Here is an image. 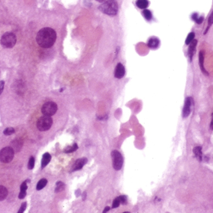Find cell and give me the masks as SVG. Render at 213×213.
<instances>
[{
  "label": "cell",
  "instance_id": "26",
  "mask_svg": "<svg viewBox=\"0 0 213 213\" xmlns=\"http://www.w3.org/2000/svg\"><path fill=\"white\" fill-rule=\"evenodd\" d=\"M34 163H35L34 158L33 157H31L29 158V162H28V169H29V170H32V169L34 167Z\"/></svg>",
  "mask_w": 213,
  "mask_h": 213
},
{
  "label": "cell",
  "instance_id": "12",
  "mask_svg": "<svg viewBox=\"0 0 213 213\" xmlns=\"http://www.w3.org/2000/svg\"><path fill=\"white\" fill-rule=\"evenodd\" d=\"M199 66L201 68V70L204 74L208 75V73H207V71L205 70L204 67V52L203 51H201L199 53Z\"/></svg>",
  "mask_w": 213,
  "mask_h": 213
},
{
  "label": "cell",
  "instance_id": "32",
  "mask_svg": "<svg viewBox=\"0 0 213 213\" xmlns=\"http://www.w3.org/2000/svg\"><path fill=\"white\" fill-rule=\"evenodd\" d=\"M4 82L3 81H0V95L2 93L4 89Z\"/></svg>",
  "mask_w": 213,
  "mask_h": 213
},
{
  "label": "cell",
  "instance_id": "33",
  "mask_svg": "<svg viewBox=\"0 0 213 213\" xmlns=\"http://www.w3.org/2000/svg\"><path fill=\"white\" fill-rule=\"evenodd\" d=\"M80 189H77V191H76V192H75V195H76V196H77V197H79V196L80 195Z\"/></svg>",
  "mask_w": 213,
  "mask_h": 213
},
{
  "label": "cell",
  "instance_id": "24",
  "mask_svg": "<svg viewBox=\"0 0 213 213\" xmlns=\"http://www.w3.org/2000/svg\"><path fill=\"white\" fill-rule=\"evenodd\" d=\"M143 15L144 17L146 19L150 21L151 18H152V14H151V13L150 12V11L148 10V9H145L143 10Z\"/></svg>",
  "mask_w": 213,
  "mask_h": 213
},
{
  "label": "cell",
  "instance_id": "13",
  "mask_svg": "<svg viewBox=\"0 0 213 213\" xmlns=\"http://www.w3.org/2000/svg\"><path fill=\"white\" fill-rule=\"evenodd\" d=\"M51 159V155L49 154V153L46 152L43 155L42 158V160H41V168H44V167H46L49 163L50 162Z\"/></svg>",
  "mask_w": 213,
  "mask_h": 213
},
{
  "label": "cell",
  "instance_id": "4",
  "mask_svg": "<svg viewBox=\"0 0 213 213\" xmlns=\"http://www.w3.org/2000/svg\"><path fill=\"white\" fill-rule=\"evenodd\" d=\"M53 123L52 119L51 116H41L37 121V128L40 131H46L49 129Z\"/></svg>",
  "mask_w": 213,
  "mask_h": 213
},
{
  "label": "cell",
  "instance_id": "8",
  "mask_svg": "<svg viewBox=\"0 0 213 213\" xmlns=\"http://www.w3.org/2000/svg\"><path fill=\"white\" fill-rule=\"evenodd\" d=\"M193 100L192 98L188 97L186 99L182 113L183 118L188 117V116L190 114L191 111V108L193 106Z\"/></svg>",
  "mask_w": 213,
  "mask_h": 213
},
{
  "label": "cell",
  "instance_id": "21",
  "mask_svg": "<svg viewBox=\"0 0 213 213\" xmlns=\"http://www.w3.org/2000/svg\"><path fill=\"white\" fill-rule=\"evenodd\" d=\"M78 145L76 143H74L72 146H67L64 149L65 153H71L78 149Z\"/></svg>",
  "mask_w": 213,
  "mask_h": 213
},
{
  "label": "cell",
  "instance_id": "11",
  "mask_svg": "<svg viewBox=\"0 0 213 213\" xmlns=\"http://www.w3.org/2000/svg\"><path fill=\"white\" fill-rule=\"evenodd\" d=\"M197 40H193L189 43V47L188 48V57L190 60V61H192L193 57L194 56V53L196 51V45H197Z\"/></svg>",
  "mask_w": 213,
  "mask_h": 213
},
{
  "label": "cell",
  "instance_id": "31",
  "mask_svg": "<svg viewBox=\"0 0 213 213\" xmlns=\"http://www.w3.org/2000/svg\"><path fill=\"white\" fill-rule=\"evenodd\" d=\"M203 20H204V18L203 17V16H200V17H198V18H197V19H196V20L195 21V22H196V23H197V24H201L202 23H203Z\"/></svg>",
  "mask_w": 213,
  "mask_h": 213
},
{
  "label": "cell",
  "instance_id": "37",
  "mask_svg": "<svg viewBox=\"0 0 213 213\" xmlns=\"http://www.w3.org/2000/svg\"><path fill=\"white\" fill-rule=\"evenodd\" d=\"M97 1H98L99 2H100V3H102L103 1H105V0H97Z\"/></svg>",
  "mask_w": 213,
  "mask_h": 213
},
{
  "label": "cell",
  "instance_id": "17",
  "mask_svg": "<svg viewBox=\"0 0 213 213\" xmlns=\"http://www.w3.org/2000/svg\"><path fill=\"white\" fill-rule=\"evenodd\" d=\"M160 41L155 37L151 38L148 42V46L151 48H155L159 46Z\"/></svg>",
  "mask_w": 213,
  "mask_h": 213
},
{
  "label": "cell",
  "instance_id": "27",
  "mask_svg": "<svg viewBox=\"0 0 213 213\" xmlns=\"http://www.w3.org/2000/svg\"><path fill=\"white\" fill-rule=\"evenodd\" d=\"M212 24H213V11H212V13H211V14L210 15L209 18V19H208V26H207V29H206V32H204V34H206V32H207V31H208V29H209V28H210V26H211Z\"/></svg>",
  "mask_w": 213,
  "mask_h": 213
},
{
  "label": "cell",
  "instance_id": "3",
  "mask_svg": "<svg viewBox=\"0 0 213 213\" xmlns=\"http://www.w3.org/2000/svg\"><path fill=\"white\" fill-rule=\"evenodd\" d=\"M17 41L16 36L12 32H6L4 33L1 39V44L4 48H12L13 47Z\"/></svg>",
  "mask_w": 213,
  "mask_h": 213
},
{
  "label": "cell",
  "instance_id": "30",
  "mask_svg": "<svg viewBox=\"0 0 213 213\" xmlns=\"http://www.w3.org/2000/svg\"><path fill=\"white\" fill-rule=\"evenodd\" d=\"M26 206H27V203H26V202H24V203H23L21 206V207L19 208L18 213H23L25 211V209L26 208Z\"/></svg>",
  "mask_w": 213,
  "mask_h": 213
},
{
  "label": "cell",
  "instance_id": "38",
  "mask_svg": "<svg viewBox=\"0 0 213 213\" xmlns=\"http://www.w3.org/2000/svg\"><path fill=\"white\" fill-rule=\"evenodd\" d=\"M212 119H213V112H212Z\"/></svg>",
  "mask_w": 213,
  "mask_h": 213
},
{
  "label": "cell",
  "instance_id": "14",
  "mask_svg": "<svg viewBox=\"0 0 213 213\" xmlns=\"http://www.w3.org/2000/svg\"><path fill=\"white\" fill-rule=\"evenodd\" d=\"M193 153L197 158V160L199 162H201L203 160V153H202V148L199 146L196 147L193 149Z\"/></svg>",
  "mask_w": 213,
  "mask_h": 213
},
{
  "label": "cell",
  "instance_id": "16",
  "mask_svg": "<svg viewBox=\"0 0 213 213\" xmlns=\"http://www.w3.org/2000/svg\"><path fill=\"white\" fill-rule=\"evenodd\" d=\"M26 183L27 182L26 181L22 183V185H21V192L18 196L19 199H23V198H25V196H26V190H27V189H28V186H27Z\"/></svg>",
  "mask_w": 213,
  "mask_h": 213
},
{
  "label": "cell",
  "instance_id": "10",
  "mask_svg": "<svg viewBox=\"0 0 213 213\" xmlns=\"http://www.w3.org/2000/svg\"><path fill=\"white\" fill-rule=\"evenodd\" d=\"M125 73V70L123 65L120 63H118L115 68V76L117 78L120 79L123 77Z\"/></svg>",
  "mask_w": 213,
  "mask_h": 213
},
{
  "label": "cell",
  "instance_id": "15",
  "mask_svg": "<svg viewBox=\"0 0 213 213\" xmlns=\"http://www.w3.org/2000/svg\"><path fill=\"white\" fill-rule=\"evenodd\" d=\"M23 145V142L20 139H16L11 142V147L13 149L14 151L19 152Z\"/></svg>",
  "mask_w": 213,
  "mask_h": 213
},
{
  "label": "cell",
  "instance_id": "20",
  "mask_svg": "<svg viewBox=\"0 0 213 213\" xmlns=\"http://www.w3.org/2000/svg\"><path fill=\"white\" fill-rule=\"evenodd\" d=\"M47 183V180L46 179H45V178L41 179L37 184V186H36L37 190H38V191L41 190L42 188H44L46 187Z\"/></svg>",
  "mask_w": 213,
  "mask_h": 213
},
{
  "label": "cell",
  "instance_id": "9",
  "mask_svg": "<svg viewBox=\"0 0 213 213\" xmlns=\"http://www.w3.org/2000/svg\"><path fill=\"white\" fill-rule=\"evenodd\" d=\"M87 162V158L83 157L81 158H79V159L76 160L74 163L72 168H71V172H75L81 170V169L83 168V167L86 164Z\"/></svg>",
  "mask_w": 213,
  "mask_h": 213
},
{
  "label": "cell",
  "instance_id": "34",
  "mask_svg": "<svg viewBox=\"0 0 213 213\" xmlns=\"http://www.w3.org/2000/svg\"><path fill=\"white\" fill-rule=\"evenodd\" d=\"M110 207H109V206H107V207H105V209H104V210H103V212H108L109 210H110Z\"/></svg>",
  "mask_w": 213,
  "mask_h": 213
},
{
  "label": "cell",
  "instance_id": "22",
  "mask_svg": "<svg viewBox=\"0 0 213 213\" xmlns=\"http://www.w3.org/2000/svg\"><path fill=\"white\" fill-rule=\"evenodd\" d=\"M65 189V184L62 182H58L56 183V188H55V192L59 193L61 192Z\"/></svg>",
  "mask_w": 213,
  "mask_h": 213
},
{
  "label": "cell",
  "instance_id": "29",
  "mask_svg": "<svg viewBox=\"0 0 213 213\" xmlns=\"http://www.w3.org/2000/svg\"><path fill=\"white\" fill-rule=\"evenodd\" d=\"M118 198L120 201V204H127V197L125 195H122L118 196Z\"/></svg>",
  "mask_w": 213,
  "mask_h": 213
},
{
  "label": "cell",
  "instance_id": "6",
  "mask_svg": "<svg viewBox=\"0 0 213 213\" xmlns=\"http://www.w3.org/2000/svg\"><path fill=\"white\" fill-rule=\"evenodd\" d=\"M57 111V105L56 103L49 101L44 103L42 106L41 112L45 116H52Z\"/></svg>",
  "mask_w": 213,
  "mask_h": 213
},
{
  "label": "cell",
  "instance_id": "35",
  "mask_svg": "<svg viewBox=\"0 0 213 213\" xmlns=\"http://www.w3.org/2000/svg\"><path fill=\"white\" fill-rule=\"evenodd\" d=\"M82 199H83V200H85V199H86V198H87V194H86V192H84L83 193V194H82Z\"/></svg>",
  "mask_w": 213,
  "mask_h": 213
},
{
  "label": "cell",
  "instance_id": "19",
  "mask_svg": "<svg viewBox=\"0 0 213 213\" xmlns=\"http://www.w3.org/2000/svg\"><path fill=\"white\" fill-rule=\"evenodd\" d=\"M136 6L140 9H145L148 6V0H137Z\"/></svg>",
  "mask_w": 213,
  "mask_h": 213
},
{
  "label": "cell",
  "instance_id": "1",
  "mask_svg": "<svg viewBox=\"0 0 213 213\" xmlns=\"http://www.w3.org/2000/svg\"><path fill=\"white\" fill-rule=\"evenodd\" d=\"M57 38L56 32L51 28H44L37 32L36 41L40 47L47 48L51 47Z\"/></svg>",
  "mask_w": 213,
  "mask_h": 213
},
{
  "label": "cell",
  "instance_id": "2",
  "mask_svg": "<svg viewBox=\"0 0 213 213\" xmlns=\"http://www.w3.org/2000/svg\"><path fill=\"white\" fill-rule=\"evenodd\" d=\"M99 9L106 14L114 16L118 12V4L115 0H108L100 5Z\"/></svg>",
  "mask_w": 213,
  "mask_h": 213
},
{
  "label": "cell",
  "instance_id": "18",
  "mask_svg": "<svg viewBox=\"0 0 213 213\" xmlns=\"http://www.w3.org/2000/svg\"><path fill=\"white\" fill-rule=\"evenodd\" d=\"M8 189L3 186H0V201L6 199L8 196Z\"/></svg>",
  "mask_w": 213,
  "mask_h": 213
},
{
  "label": "cell",
  "instance_id": "7",
  "mask_svg": "<svg viewBox=\"0 0 213 213\" xmlns=\"http://www.w3.org/2000/svg\"><path fill=\"white\" fill-rule=\"evenodd\" d=\"M111 157L113 163V167L115 170H120L122 167L123 159L120 152L118 150H113L111 153Z\"/></svg>",
  "mask_w": 213,
  "mask_h": 213
},
{
  "label": "cell",
  "instance_id": "23",
  "mask_svg": "<svg viewBox=\"0 0 213 213\" xmlns=\"http://www.w3.org/2000/svg\"><path fill=\"white\" fill-rule=\"evenodd\" d=\"M194 36H195V34L194 33V32H190L186 38V42H185L186 44L189 45V43L191 42V41L194 39Z\"/></svg>",
  "mask_w": 213,
  "mask_h": 213
},
{
  "label": "cell",
  "instance_id": "5",
  "mask_svg": "<svg viewBox=\"0 0 213 213\" xmlns=\"http://www.w3.org/2000/svg\"><path fill=\"white\" fill-rule=\"evenodd\" d=\"M14 151L11 147H6L0 150V161L4 163L11 162L14 157Z\"/></svg>",
  "mask_w": 213,
  "mask_h": 213
},
{
  "label": "cell",
  "instance_id": "36",
  "mask_svg": "<svg viewBox=\"0 0 213 213\" xmlns=\"http://www.w3.org/2000/svg\"><path fill=\"white\" fill-rule=\"evenodd\" d=\"M210 128L212 130H213V119H212V121L211 123V125H210Z\"/></svg>",
  "mask_w": 213,
  "mask_h": 213
},
{
  "label": "cell",
  "instance_id": "28",
  "mask_svg": "<svg viewBox=\"0 0 213 213\" xmlns=\"http://www.w3.org/2000/svg\"><path fill=\"white\" fill-rule=\"evenodd\" d=\"M120 204V199L118 197L116 198L113 201V204H112V207L113 208H116V207H118Z\"/></svg>",
  "mask_w": 213,
  "mask_h": 213
},
{
  "label": "cell",
  "instance_id": "25",
  "mask_svg": "<svg viewBox=\"0 0 213 213\" xmlns=\"http://www.w3.org/2000/svg\"><path fill=\"white\" fill-rule=\"evenodd\" d=\"M14 132H15V130L14 128H8L4 130L3 133L4 135H12L13 134H14Z\"/></svg>",
  "mask_w": 213,
  "mask_h": 213
}]
</instances>
